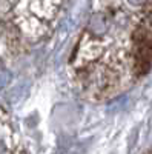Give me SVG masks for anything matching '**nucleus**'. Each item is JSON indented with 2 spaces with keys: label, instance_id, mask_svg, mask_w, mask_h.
Returning <instances> with one entry per match:
<instances>
[{
  "label": "nucleus",
  "instance_id": "f257e3e1",
  "mask_svg": "<svg viewBox=\"0 0 152 154\" xmlns=\"http://www.w3.org/2000/svg\"><path fill=\"white\" fill-rule=\"evenodd\" d=\"M134 6L129 2L94 3L68 62L72 83L85 99L105 102L135 82L129 46Z\"/></svg>",
  "mask_w": 152,
  "mask_h": 154
},
{
  "label": "nucleus",
  "instance_id": "f03ea898",
  "mask_svg": "<svg viewBox=\"0 0 152 154\" xmlns=\"http://www.w3.org/2000/svg\"><path fill=\"white\" fill-rule=\"evenodd\" d=\"M61 2H19L12 3L9 23L25 45L35 43L52 32L60 14Z\"/></svg>",
  "mask_w": 152,
  "mask_h": 154
},
{
  "label": "nucleus",
  "instance_id": "7ed1b4c3",
  "mask_svg": "<svg viewBox=\"0 0 152 154\" xmlns=\"http://www.w3.org/2000/svg\"><path fill=\"white\" fill-rule=\"evenodd\" d=\"M129 46L134 79L140 80L152 68V2L135 3L129 25Z\"/></svg>",
  "mask_w": 152,
  "mask_h": 154
},
{
  "label": "nucleus",
  "instance_id": "20e7f679",
  "mask_svg": "<svg viewBox=\"0 0 152 154\" xmlns=\"http://www.w3.org/2000/svg\"><path fill=\"white\" fill-rule=\"evenodd\" d=\"M19 146L9 116L0 108V154H16Z\"/></svg>",
  "mask_w": 152,
  "mask_h": 154
},
{
  "label": "nucleus",
  "instance_id": "39448f33",
  "mask_svg": "<svg viewBox=\"0 0 152 154\" xmlns=\"http://www.w3.org/2000/svg\"><path fill=\"white\" fill-rule=\"evenodd\" d=\"M148 154H152V149H149V151H148Z\"/></svg>",
  "mask_w": 152,
  "mask_h": 154
}]
</instances>
